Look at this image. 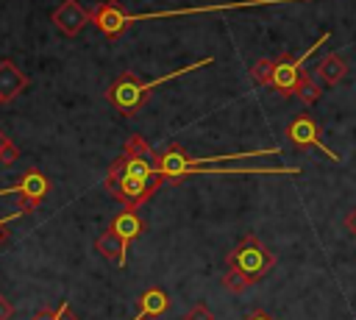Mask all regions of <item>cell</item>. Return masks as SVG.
<instances>
[{"label": "cell", "mask_w": 356, "mask_h": 320, "mask_svg": "<svg viewBox=\"0 0 356 320\" xmlns=\"http://www.w3.org/2000/svg\"><path fill=\"white\" fill-rule=\"evenodd\" d=\"M273 67H275V58H259V61L250 67V78H253V83H259V86H270V81H273Z\"/></svg>", "instance_id": "e0dca14e"}, {"label": "cell", "mask_w": 356, "mask_h": 320, "mask_svg": "<svg viewBox=\"0 0 356 320\" xmlns=\"http://www.w3.org/2000/svg\"><path fill=\"white\" fill-rule=\"evenodd\" d=\"M17 159H19V150H17L14 145H8V147L0 153V164H6V167H8V164H14Z\"/></svg>", "instance_id": "44dd1931"}, {"label": "cell", "mask_w": 356, "mask_h": 320, "mask_svg": "<svg viewBox=\"0 0 356 320\" xmlns=\"http://www.w3.org/2000/svg\"><path fill=\"white\" fill-rule=\"evenodd\" d=\"M11 314H14V309H11V303H8V301H6L3 295H0V320H8Z\"/></svg>", "instance_id": "cb8c5ba5"}, {"label": "cell", "mask_w": 356, "mask_h": 320, "mask_svg": "<svg viewBox=\"0 0 356 320\" xmlns=\"http://www.w3.org/2000/svg\"><path fill=\"white\" fill-rule=\"evenodd\" d=\"M245 320H273V314H267V312H250Z\"/></svg>", "instance_id": "484cf974"}, {"label": "cell", "mask_w": 356, "mask_h": 320, "mask_svg": "<svg viewBox=\"0 0 356 320\" xmlns=\"http://www.w3.org/2000/svg\"><path fill=\"white\" fill-rule=\"evenodd\" d=\"M250 284H253V281H250L248 275H242L239 270H231V267H228V273H222V287H225L228 292H234V295L245 292Z\"/></svg>", "instance_id": "ac0fdd59"}, {"label": "cell", "mask_w": 356, "mask_h": 320, "mask_svg": "<svg viewBox=\"0 0 356 320\" xmlns=\"http://www.w3.org/2000/svg\"><path fill=\"white\" fill-rule=\"evenodd\" d=\"M92 22L108 36V39H117L125 33V28L131 25V11H125L117 0H106V3H97V8L92 11Z\"/></svg>", "instance_id": "ba28073f"}, {"label": "cell", "mask_w": 356, "mask_h": 320, "mask_svg": "<svg viewBox=\"0 0 356 320\" xmlns=\"http://www.w3.org/2000/svg\"><path fill=\"white\" fill-rule=\"evenodd\" d=\"M89 22H92V11L83 8L78 0H64V3L53 11V25H56L64 36H78Z\"/></svg>", "instance_id": "9c48e42d"}, {"label": "cell", "mask_w": 356, "mask_h": 320, "mask_svg": "<svg viewBox=\"0 0 356 320\" xmlns=\"http://www.w3.org/2000/svg\"><path fill=\"white\" fill-rule=\"evenodd\" d=\"M134 320H150V317H139V314H136V317H134Z\"/></svg>", "instance_id": "83f0119b"}, {"label": "cell", "mask_w": 356, "mask_h": 320, "mask_svg": "<svg viewBox=\"0 0 356 320\" xmlns=\"http://www.w3.org/2000/svg\"><path fill=\"white\" fill-rule=\"evenodd\" d=\"M122 153L125 156H131V159H145V161H156V150L147 145V139L145 136H139V134H134V136H128L125 139V147H122Z\"/></svg>", "instance_id": "2e32d148"}, {"label": "cell", "mask_w": 356, "mask_h": 320, "mask_svg": "<svg viewBox=\"0 0 356 320\" xmlns=\"http://www.w3.org/2000/svg\"><path fill=\"white\" fill-rule=\"evenodd\" d=\"M286 139H289L295 147H300V150L317 147V150H323L331 161H339V156L323 145V139H320V125H317V120H314L309 111H300V114H295V117L289 120V125H286Z\"/></svg>", "instance_id": "8992f818"}, {"label": "cell", "mask_w": 356, "mask_h": 320, "mask_svg": "<svg viewBox=\"0 0 356 320\" xmlns=\"http://www.w3.org/2000/svg\"><path fill=\"white\" fill-rule=\"evenodd\" d=\"M111 228L131 245V242L145 231V223H142V217L136 214V209H122V211L111 220Z\"/></svg>", "instance_id": "4fadbf2b"}, {"label": "cell", "mask_w": 356, "mask_h": 320, "mask_svg": "<svg viewBox=\"0 0 356 320\" xmlns=\"http://www.w3.org/2000/svg\"><path fill=\"white\" fill-rule=\"evenodd\" d=\"M28 86V75L14 64V61H0V100L8 103L14 97L22 95V89Z\"/></svg>", "instance_id": "30bf717a"}, {"label": "cell", "mask_w": 356, "mask_h": 320, "mask_svg": "<svg viewBox=\"0 0 356 320\" xmlns=\"http://www.w3.org/2000/svg\"><path fill=\"white\" fill-rule=\"evenodd\" d=\"M95 248H97V253L103 256V259H108V262H114V264H125V253H128V242L108 225L100 237H97V242H95Z\"/></svg>", "instance_id": "8fae6325"}, {"label": "cell", "mask_w": 356, "mask_h": 320, "mask_svg": "<svg viewBox=\"0 0 356 320\" xmlns=\"http://www.w3.org/2000/svg\"><path fill=\"white\" fill-rule=\"evenodd\" d=\"M0 103H3V100H0Z\"/></svg>", "instance_id": "f1b7e54d"}, {"label": "cell", "mask_w": 356, "mask_h": 320, "mask_svg": "<svg viewBox=\"0 0 356 320\" xmlns=\"http://www.w3.org/2000/svg\"><path fill=\"white\" fill-rule=\"evenodd\" d=\"M209 64H214L211 56H209V58H200V61H192V64H186V67H181V70H175V72L159 75V78H153V81H142V78L134 75V72H122V75H117V81L106 89V100H108L120 114L134 117V114L145 106L147 95H150L156 86H161V83H167V81H172V78H181V75H186V72H195V70H200V67H209Z\"/></svg>", "instance_id": "7a4b0ae2"}, {"label": "cell", "mask_w": 356, "mask_h": 320, "mask_svg": "<svg viewBox=\"0 0 356 320\" xmlns=\"http://www.w3.org/2000/svg\"><path fill=\"white\" fill-rule=\"evenodd\" d=\"M8 145H11V139H8V136H6L3 131H0V153H3V150H6Z\"/></svg>", "instance_id": "4316f807"}, {"label": "cell", "mask_w": 356, "mask_h": 320, "mask_svg": "<svg viewBox=\"0 0 356 320\" xmlns=\"http://www.w3.org/2000/svg\"><path fill=\"white\" fill-rule=\"evenodd\" d=\"M164 184V178L159 175V170L145 161V159H131L125 153H120L106 173V189L122 200L128 209H136L142 203H147L153 198V192Z\"/></svg>", "instance_id": "6da1fadb"}, {"label": "cell", "mask_w": 356, "mask_h": 320, "mask_svg": "<svg viewBox=\"0 0 356 320\" xmlns=\"http://www.w3.org/2000/svg\"><path fill=\"white\" fill-rule=\"evenodd\" d=\"M320 95H323V86H320V81L314 78V75H303L300 78V83H298V89H295V97L303 103V106H312V103H317L320 100Z\"/></svg>", "instance_id": "9a60e30c"}, {"label": "cell", "mask_w": 356, "mask_h": 320, "mask_svg": "<svg viewBox=\"0 0 356 320\" xmlns=\"http://www.w3.org/2000/svg\"><path fill=\"white\" fill-rule=\"evenodd\" d=\"M345 75H348V64H345V58L337 56V53H328V56H325L323 61H317V67H314V78H317L323 86H337Z\"/></svg>", "instance_id": "7c38bea8"}, {"label": "cell", "mask_w": 356, "mask_h": 320, "mask_svg": "<svg viewBox=\"0 0 356 320\" xmlns=\"http://www.w3.org/2000/svg\"><path fill=\"white\" fill-rule=\"evenodd\" d=\"M228 267L231 270H239L242 275H248L250 281H259L264 278L273 267H275V253L267 250V245L256 237V234H248L239 239V245L225 256Z\"/></svg>", "instance_id": "277c9868"}, {"label": "cell", "mask_w": 356, "mask_h": 320, "mask_svg": "<svg viewBox=\"0 0 356 320\" xmlns=\"http://www.w3.org/2000/svg\"><path fill=\"white\" fill-rule=\"evenodd\" d=\"M345 231H348L350 237H356V206H350L348 214H345Z\"/></svg>", "instance_id": "7402d4cb"}, {"label": "cell", "mask_w": 356, "mask_h": 320, "mask_svg": "<svg viewBox=\"0 0 356 320\" xmlns=\"http://www.w3.org/2000/svg\"><path fill=\"white\" fill-rule=\"evenodd\" d=\"M56 312H58V320H78V317L72 314V306H70V301H64V303H61Z\"/></svg>", "instance_id": "603a6c76"}, {"label": "cell", "mask_w": 356, "mask_h": 320, "mask_svg": "<svg viewBox=\"0 0 356 320\" xmlns=\"http://www.w3.org/2000/svg\"><path fill=\"white\" fill-rule=\"evenodd\" d=\"M22 214H25V211H22V209H17V211H11V214H3V217H0V245H3V242H6V237H8V225H11L17 217H22Z\"/></svg>", "instance_id": "ffe728a7"}, {"label": "cell", "mask_w": 356, "mask_h": 320, "mask_svg": "<svg viewBox=\"0 0 356 320\" xmlns=\"http://www.w3.org/2000/svg\"><path fill=\"white\" fill-rule=\"evenodd\" d=\"M11 192L19 195V203H17V206H19L25 214H31V211L39 206V200L50 192V181H47L44 173H39L36 167H31V170H25V173L19 175V181H17L11 189H0V195H11Z\"/></svg>", "instance_id": "52a82bcc"}, {"label": "cell", "mask_w": 356, "mask_h": 320, "mask_svg": "<svg viewBox=\"0 0 356 320\" xmlns=\"http://www.w3.org/2000/svg\"><path fill=\"white\" fill-rule=\"evenodd\" d=\"M136 306H139V317H159V314H164L170 309V295L164 289L153 287V289H145L139 295Z\"/></svg>", "instance_id": "5bb4252c"}, {"label": "cell", "mask_w": 356, "mask_h": 320, "mask_svg": "<svg viewBox=\"0 0 356 320\" xmlns=\"http://www.w3.org/2000/svg\"><path fill=\"white\" fill-rule=\"evenodd\" d=\"M328 39H331V33L325 31V33H323V36H317V39H314V45H312V47H306L300 56H295V53H281V56L275 58L270 86H273L275 92L286 95V97H295V89H298L300 78L306 75V72H303V61H306V58H309L314 50H320V47H323Z\"/></svg>", "instance_id": "5b68a950"}, {"label": "cell", "mask_w": 356, "mask_h": 320, "mask_svg": "<svg viewBox=\"0 0 356 320\" xmlns=\"http://www.w3.org/2000/svg\"><path fill=\"white\" fill-rule=\"evenodd\" d=\"M153 167L164 181H178L192 173H222V175H298V167H209V164H189L186 150L178 142H170L161 153H156Z\"/></svg>", "instance_id": "3957f363"}, {"label": "cell", "mask_w": 356, "mask_h": 320, "mask_svg": "<svg viewBox=\"0 0 356 320\" xmlns=\"http://www.w3.org/2000/svg\"><path fill=\"white\" fill-rule=\"evenodd\" d=\"M33 320H58V312H50V309H39L33 314Z\"/></svg>", "instance_id": "d4e9b609"}, {"label": "cell", "mask_w": 356, "mask_h": 320, "mask_svg": "<svg viewBox=\"0 0 356 320\" xmlns=\"http://www.w3.org/2000/svg\"><path fill=\"white\" fill-rule=\"evenodd\" d=\"M184 320H214V314H211V309H209L206 303H195V306L184 314Z\"/></svg>", "instance_id": "d6986e66"}]
</instances>
